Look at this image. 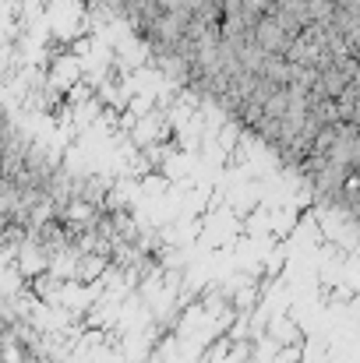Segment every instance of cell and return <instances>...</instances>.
Here are the masks:
<instances>
[{"label": "cell", "mask_w": 360, "mask_h": 363, "mask_svg": "<svg viewBox=\"0 0 360 363\" xmlns=\"http://www.w3.org/2000/svg\"><path fill=\"white\" fill-rule=\"evenodd\" d=\"M254 43L265 50V53H272V57H286V50L293 46V35L279 25V18L276 14H265V18H258L254 21Z\"/></svg>", "instance_id": "6da1fadb"}, {"label": "cell", "mask_w": 360, "mask_h": 363, "mask_svg": "<svg viewBox=\"0 0 360 363\" xmlns=\"http://www.w3.org/2000/svg\"><path fill=\"white\" fill-rule=\"evenodd\" d=\"M120 4H127V0H120Z\"/></svg>", "instance_id": "277c9868"}, {"label": "cell", "mask_w": 360, "mask_h": 363, "mask_svg": "<svg viewBox=\"0 0 360 363\" xmlns=\"http://www.w3.org/2000/svg\"><path fill=\"white\" fill-rule=\"evenodd\" d=\"M339 11V0H307V21H332Z\"/></svg>", "instance_id": "7a4b0ae2"}, {"label": "cell", "mask_w": 360, "mask_h": 363, "mask_svg": "<svg viewBox=\"0 0 360 363\" xmlns=\"http://www.w3.org/2000/svg\"><path fill=\"white\" fill-rule=\"evenodd\" d=\"M357 148H360V130H357Z\"/></svg>", "instance_id": "3957f363"}, {"label": "cell", "mask_w": 360, "mask_h": 363, "mask_svg": "<svg viewBox=\"0 0 360 363\" xmlns=\"http://www.w3.org/2000/svg\"><path fill=\"white\" fill-rule=\"evenodd\" d=\"M339 4H347V0H339Z\"/></svg>", "instance_id": "5b68a950"}]
</instances>
